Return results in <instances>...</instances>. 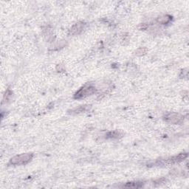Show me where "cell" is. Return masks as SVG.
I'll list each match as a JSON object with an SVG mask.
<instances>
[{"mask_svg":"<svg viewBox=\"0 0 189 189\" xmlns=\"http://www.w3.org/2000/svg\"><path fill=\"white\" fill-rule=\"evenodd\" d=\"M33 157V154H21L13 157L12 159L10 160V163L14 165H25L31 160Z\"/></svg>","mask_w":189,"mask_h":189,"instance_id":"6da1fadb","label":"cell"},{"mask_svg":"<svg viewBox=\"0 0 189 189\" xmlns=\"http://www.w3.org/2000/svg\"><path fill=\"white\" fill-rule=\"evenodd\" d=\"M95 92V88L92 86H87L81 88L76 92L75 94V98L80 99L83 98L87 97V96L91 95Z\"/></svg>","mask_w":189,"mask_h":189,"instance_id":"7a4b0ae2","label":"cell"},{"mask_svg":"<svg viewBox=\"0 0 189 189\" xmlns=\"http://www.w3.org/2000/svg\"><path fill=\"white\" fill-rule=\"evenodd\" d=\"M166 120L172 123H179V121H181L182 118L180 117L179 114H176V113H172V114H169L168 116H167Z\"/></svg>","mask_w":189,"mask_h":189,"instance_id":"3957f363","label":"cell"},{"mask_svg":"<svg viewBox=\"0 0 189 189\" xmlns=\"http://www.w3.org/2000/svg\"><path fill=\"white\" fill-rule=\"evenodd\" d=\"M142 185L138 183H129L123 185V188H138L141 187Z\"/></svg>","mask_w":189,"mask_h":189,"instance_id":"277c9868","label":"cell"},{"mask_svg":"<svg viewBox=\"0 0 189 189\" xmlns=\"http://www.w3.org/2000/svg\"><path fill=\"white\" fill-rule=\"evenodd\" d=\"M170 20H171V18L167 16H163V17L158 18V21L161 24H166V23L169 22Z\"/></svg>","mask_w":189,"mask_h":189,"instance_id":"5b68a950","label":"cell"}]
</instances>
